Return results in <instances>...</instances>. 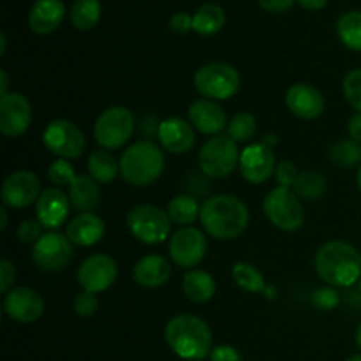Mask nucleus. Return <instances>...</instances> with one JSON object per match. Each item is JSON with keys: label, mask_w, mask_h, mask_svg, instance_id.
Returning a JSON list of instances; mask_svg holds the SVG:
<instances>
[{"label": "nucleus", "mask_w": 361, "mask_h": 361, "mask_svg": "<svg viewBox=\"0 0 361 361\" xmlns=\"http://www.w3.org/2000/svg\"><path fill=\"white\" fill-rule=\"evenodd\" d=\"M314 267L331 288H351L361 279V254L349 242L330 240L317 249Z\"/></svg>", "instance_id": "1"}, {"label": "nucleus", "mask_w": 361, "mask_h": 361, "mask_svg": "<svg viewBox=\"0 0 361 361\" xmlns=\"http://www.w3.org/2000/svg\"><path fill=\"white\" fill-rule=\"evenodd\" d=\"M249 219L247 204L229 194L212 196L201 204V226L215 240H233L240 236L249 226Z\"/></svg>", "instance_id": "2"}, {"label": "nucleus", "mask_w": 361, "mask_h": 361, "mask_svg": "<svg viewBox=\"0 0 361 361\" xmlns=\"http://www.w3.org/2000/svg\"><path fill=\"white\" fill-rule=\"evenodd\" d=\"M164 341L176 356L187 361H201L212 353L210 326L192 314H180L169 319Z\"/></svg>", "instance_id": "3"}, {"label": "nucleus", "mask_w": 361, "mask_h": 361, "mask_svg": "<svg viewBox=\"0 0 361 361\" xmlns=\"http://www.w3.org/2000/svg\"><path fill=\"white\" fill-rule=\"evenodd\" d=\"M162 148L150 140L129 145L120 157V176L133 187H147L157 182L164 171Z\"/></svg>", "instance_id": "4"}, {"label": "nucleus", "mask_w": 361, "mask_h": 361, "mask_svg": "<svg viewBox=\"0 0 361 361\" xmlns=\"http://www.w3.org/2000/svg\"><path fill=\"white\" fill-rule=\"evenodd\" d=\"M242 85L240 73L224 62H210L194 73V88L210 101H228L235 97Z\"/></svg>", "instance_id": "5"}, {"label": "nucleus", "mask_w": 361, "mask_h": 361, "mask_svg": "<svg viewBox=\"0 0 361 361\" xmlns=\"http://www.w3.org/2000/svg\"><path fill=\"white\" fill-rule=\"evenodd\" d=\"M127 229L137 242L145 245H159L169 238L171 219L168 210L157 204H137L127 214Z\"/></svg>", "instance_id": "6"}, {"label": "nucleus", "mask_w": 361, "mask_h": 361, "mask_svg": "<svg viewBox=\"0 0 361 361\" xmlns=\"http://www.w3.org/2000/svg\"><path fill=\"white\" fill-rule=\"evenodd\" d=\"M242 152L238 150V143L229 136H214L201 147L197 155V164L201 173L208 178H226L240 166Z\"/></svg>", "instance_id": "7"}, {"label": "nucleus", "mask_w": 361, "mask_h": 361, "mask_svg": "<svg viewBox=\"0 0 361 361\" xmlns=\"http://www.w3.org/2000/svg\"><path fill=\"white\" fill-rule=\"evenodd\" d=\"M136 120L126 106H111L95 120L94 140L104 150H118L133 137Z\"/></svg>", "instance_id": "8"}, {"label": "nucleus", "mask_w": 361, "mask_h": 361, "mask_svg": "<svg viewBox=\"0 0 361 361\" xmlns=\"http://www.w3.org/2000/svg\"><path fill=\"white\" fill-rule=\"evenodd\" d=\"M263 212L275 228L286 233L298 231L305 221L302 200L296 196L295 190L286 187H275L264 196Z\"/></svg>", "instance_id": "9"}, {"label": "nucleus", "mask_w": 361, "mask_h": 361, "mask_svg": "<svg viewBox=\"0 0 361 361\" xmlns=\"http://www.w3.org/2000/svg\"><path fill=\"white\" fill-rule=\"evenodd\" d=\"M42 143L56 159H78L87 148V140L80 127L66 118H56L46 126Z\"/></svg>", "instance_id": "10"}, {"label": "nucleus", "mask_w": 361, "mask_h": 361, "mask_svg": "<svg viewBox=\"0 0 361 361\" xmlns=\"http://www.w3.org/2000/svg\"><path fill=\"white\" fill-rule=\"evenodd\" d=\"M207 250V236L201 229L194 228V226L180 228L178 231L173 233L168 243V252L171 261L178 267L185 268V270H194L204 259Z\"/></svg>", "instance_id": "11"}, {"label": "nucleus", "mask_w": 361, "mask_h": 361, "mask_svg": "<svg viewBox=\"0 0 361 361\" xmlns=\"http://www.w3.org/2000/svg\"><path fill=\"white\" fill-rule=\"evenodd\" d=\"M74 256V245L66 233L48 231L32 249V259L42 271H60Z\"/></svg>", "instance_id": "12"}, {"label": "nucleus", "mask_w": 361, "mask_h": 361, "mask_svg": "<svg viewBox=\"0 0 361 361\" xmlns=\"http://www.w3.org/2000/svg\"><path fill=\"white\" fill-rule=\"evenodd\" d=\"M118 277V264L108 254H92L78 268V284L83 291L99 295L111 288Z\"/></svg>", "instance_id": "13"}, {"label": "nucleus", "mask_w": 361, "mask_h": 361, "mask_svg": "<svg viewBox=\"0 0 361 361\" xmlns=\"http://www.w3.org/2000/svg\"><path fill=\"white\" fill-rule=\"evenodd\" d=\"M41 192V180L37 178V175L27 169H20V171L11 173L4 180L0 197H2L4 207L21 210V208L30 207L32 203H37Z\"/></svg>", "instance_id": "14"}, {"label": "nucleus", "mask_w": 361, "mask_h": 361, "mask_svg": "<svg viewBox=\"0 0 361 361\" xmlns=\"http://www.w3.org/2000/svg\"><path fill=\"white\" fill-rule=\"evenodd\" d=\"M4 314L14 323L32 324L44 314V300L35 289L20 286L4 295Z\"/></svg>", "instance_id": "15"}, {"label": "nucleus", "mask_w": 361, "mask_h": 361, "mask_svg": "<svg viewBox=\"0 0 361 361\" xmlns=\"http://www.w3.org/2000/svg\"><path fill=\"white\" fill-rule=\"evenodd\" d=\"M32 104L20 92H9L0 97V133L6 137H18L30 127Z\"/></svg>", "instance_id": "16"}, {"label": "nucleus", "mask_w": 361, "mask_h": 361, "mask_svg": "<svg viewBox=\"0 0 361 361\" xmlns=\"http://www.w3.org/2000/svg\"><path fill=\"white\" fill-rule=\"evenodd\" d=\"M277 168L274 148L264 145L263 141L252 143L242 150L240 157V173L243 178L254 185H261L267 182Z\"/></svg>", "instance_id": "17"}, {"label": "nucleus", "mask_w": 361, "mask_h": 361, "mask_svg": "<svg viewBox=\"0 0 361 361\" xmlns=\"http://www.w3.org/2000/svg\"><path fill=\"white\" fill-rule=\"evenodd\" d=\"M71 201L66 192H62L56 187L44 189L35 203V215L41 222L42 228L49 231H56L62 224H66L69 217Z\"/></svg>", "instance_id": "18"}, {"label": "nucleus", "mask_w": 361, "mask_h": 361, "mask_svg": "<svg viewBox=\"0 0 361 361\" xmlns=\"http://www.w3.org/2000/svg\"><path fill=\"white\" fill-rule=\"evenodd\" d=\"M157 137L166 152L183 155L192 150L194 143H196V129L187 120L180 118V116H171L159 123Z\"/></svg>", "instance_id": "19"}, {"label": "nucleus", "mask_w": 361, "mask_h": 361, "mask_svg": "<svg viewBox=\"0 0 361 361\" xmlns=\"http://www.w3.org/2000/svg\"><path fill=\"white\" fill-rule=\"evenodd\" d=\"M289 111L302 120H316L324 113L323 94L309 83H295L286 94Z\"/></svg>", "instance_id": "20"}, {"label": "nucleus", "mask_w": 361, "mask_h": 361, "mask_svg": "<svg viewBox=\"0 0 361 361\" xmlns=\"http://www.w3.org/2000/svg\"><path fill=\"white\" fill-rule=\"evenodd\" d=\"M189 122L194 129L207 136H219L228 129V116L219 102L210 99H197L189 108Z\"/></svg>", "instance_id": "21"}, {"label": "nucleus", "mask_w": 361, "mask_h": 361, "mask_svg": "<svg viewBox=\"0 0 361 361\" xmlns=\"http://www.w3.org/2000/svg\"><path fill=\"white\" fill-rule=\"evenodd\" d=\"M106 233V224L97 214L87 212L78 214L66 226V235L74 247H92L102 240Z\"/></svg>", "instance_id": "22"}, {"label": "nucleus", "mask_w": 361, "mask_h": 361, "mask_svg": "<svg viewBox=\"0 0 361 361\" xmlns=\"http://www.w3.org/2000/svg\"><path fill=\"white\" fill-rule=\"evenodd\" d=\"M66 18V4L62 0H35L28 13V27L34 34H53Z\"/></svg>", "instance_id": "23"}, {"label": "nucleus", "mask_w": 361, "mask_h": 361, "mask_svg": "<svg viewBox=\"0 0 361 361\" xmlns=\"http://www.w3.org/2000/svg\"><path fill=\"white\" fill-rule=\"evenodd\" d=\"M133 277L145 289L161 288L171 277V264L161 254H148L134 264Z\"/></svg>", "instance_id": "24"}, {"label": "nucleus", "mask_w": 361, "mask_h": 361, "mask_svg": "<svg viewBox=\"0 0 361 361\" xmlns=\"http://www.w3.org/2000/svg\"><path fill=\"white\" fill-rule=\"evenodd\" d=\"M71 207L80 214L94 212L101 203V187L90 175H78L69 187Z\"/></svg>", "instance_id": "25"}, {"label": "nucleus", "mask_w": 361, "mask_h": 361, "mask_svg": "<svg viewBox=\"0 0 361 361\" xmlns=\"http://www.w3.org/2000/svg\"><path fill=\"white\" fill-rule=\"evenodd\" d=\"M183 295L194 303H207L215 295V279L204 270H189L183 275Z\"/></svg>", "instance_id": "26"}, {"label": "nucleus", "mask_w": 361, "mask_h": 361, "mask_svg": "<svg viewBox=\"0 0 361 361\" xmlns=\"http://www.w3.org/2000/svg\"><path fill=\"white\" fill-rule=\"evenodd\" d=\"M88 175L99 183V185H108L116 180L120 175V161H116L115 155L109 150H95L88 157Z\"/></svg>", "instance_id": "27"}, {"label": "nucleus", "mask_w": 361, "mask_h": 361, "mask_svg": "<svg viewBox=\"0 0 361 361\" xmlns=\"http://www.w3.org/2000/svg\"><path fill=\"white\" fill-rule=\"evenodd\" d=\"M226 25V11L219 4H204L194 13L192 30L200 35H215Z\"/></svg>", "instance_id": "28"}, {"label": "nucleus", "mask_w": 361, "mask_h": 361, "mask_svg": "<svg viewBox=\"0 0 361 361\" xmlns=\"http://www.w3.org/2000/svg\"><path fill=\"white\" fill-rule=\"evenodd\" d=\"M168 214L175 224H180L182 228L194 224L201 215V204L190 194H176L169 200L168 203Z\"/></svg>", "instance_id": "29"}, {"label": "nucleus", "mask_w": 361, "mask_h": 361, "mask_svg": "<svg viewBox=\"0 0 361 361\" xmlns=\"http://www.w3.org/2000/svg\"><path fill=\"white\" fill-rule=\"evenodd\" d=\"M337 35L345 48L361 51V11H349L338 18Z\"/></svg>", "instance_id": "30"}, {"label": "nucleus", "mask_w": 361, "mask_h": 361, "mask_svg": "<svg viewBox=\"0 0 361 361\" xmlns=\"http://www.w3.org/2000/svg\"><path fill=\"white\" fill-rule=\"evenodd\" d=\"M102 7L99 0H76L71 7V23L78 30H90L101 20Z\"/></svg>", "instance_id": "31"}, {"label": "nucleus", "mask_w": 361, "mask_h": 361, "mask_svg": "<svg viewBox=\"0 0 361 361\" xmlns=\"http://www.w3.org/2000/svg\"><path fill=\"white\" fill-rule=\"evenodd\" d=\"M233 281L240 289L247 293H267L264 275L250 263H236L231 270Z\"/></svg>", "instance_id": "32"}, {"label": "nucleus", "mask_w": 361, "mask_h": 361, "mask_svg": "<svg viewBox=\"0 0 361 361\" xmlns=\"http://www.w3.org/2000/svg\"><path fill=\"white\" fill-rule=\"evenodd\" d=\"M293 190H295L300 200L316 201L326 192V178L319 171H303L300 173Z\"/></svg>", "instance_id": "33"}, {"label": "nucleus", "mask_w": 361, "mask_h": 361, "mask_svg": "<svg viewBox=\"0 0 361 361\" xmlns=\"http://www.w3.org/2000/svg\"><path fill=\"white\" fill-rule=\"evenodd\" d=\"M330 161L341 168H353L361 164V143L351 140H338L330 148Z\"/></svg>", "instance_id": "34"}, {"label": "nucleus", "mask_w": 361, "mask_h": 361, "mask_svg": "<svg viewBox=\"0 0 361 361\" xmlns=\"http://www.w3.org/2000/svg\"><path fill=\"white\" fill-rule=\"evenodd\" d=\"M257 129V122L252 113L238 111L228 123V136L236 143H249Z\"/></svg>", "instance_id": "35"}, {"label": "nucleus", "mask_w": 361, "mask_h": 361, "mask_svg": "<svg viewBox=\"0 0 361 361\" xmlns=\"http://www.w3.org/2000/svg\"><path fill=\"white\" fill-rule=\"evenodd\" d=\"M48 178L53 185L56 187H71V183L78 178L76 171H74L73 164L67 159H56L49 164L48 169Z\"/></svg>", "instance_id": "36"}, {"label": "nucleus", "mask_w": 361, "mask_h": 361, "mask_svg": "<svg viewBox=\"0 0 361 361\" xmlns=\"http://www.w3.org/2000/svg\"><path fill=\"white\" fill-rule=\"evenodd\" d=\"M344 97L356 111L361 113V69H353L342 81Z\"/></svg>", "instance_id": "37"}, {"label": "nucleus", "mask_w": 361, "mask_h": 361, "mask_svg": "<svg viewBox=\"0 0 361 361\" xmlns=\"http://www.w3.org/2000/svg\"><path fill=\"white\" fill-rule=\"evenodd\" d=\"M338 302H341V296H338L337 288H331V286H323V288L316 289L312 295V305L323 312L337 309Z\"/></svg>", "instance_id": "38"}, {"label": "nucleus", "mask_w": 361, "mask_h": 361, "mask_svg": "<svg viewBox=\"0 0 361 361\" xmlns=\"http://www.w3.org/2000/svg\"><path fill=\"white\" fill-rule=\"evenodd\" d=\"M274 176H275V180H277V187L295 189L296 180H298V176H300V171H298V168H296L295 162L284 159V161L277 162V168H275Z\"/></svg>", "instance_id": "39"}, {"label": "nucleus", "mask_w": 361, "mask_h": 361, "mask_svg": "<svg viewBox=\"0 0 361 361\" xmlns=\"http://www.w3.org/2000/svg\"><path fill=\"white\" fill-rule=\"evenodd\" d=\"M18 240L25 245H35L42 236V224L37 219H25L16 229Z\"/></svg>", "instance_id": "40"}, {"label": "nucleus", "mask_w": 361, "mask_h": 361, "mask_svg": "<svg viewBox=\"0 0 361 361\" xmlns=\"http://www.w3.org/2000/svg\"><path fill=\"white\" fill-rule=\"evenodd\" d=\"M99 309V298L95 293L81 291L74 298V312L80 317H92Z\"/></svg>", "instance_id": "41"}, {"label": "nucleus", "mask_w": 361, "mask_h": 361, "mask_svg": "<svg viewBox=\"0 0 361 361\" xmlns=\"http://www.w3.org/2000/svg\"><path fill=\"white\" fill-rule=\"evenodd\" d=\"M16 275V267H14L13 261H9L7 257L0 259V291H2L4 295L14 288Z\"/></svg>", "instance_id": "42"}, {"label": "nucleus", "mask_w": 361, "mask_h": 361, "mask_svg": "<svg viewBox=\"0 0 361 361\" xmlns=\"http://www.w3.org/2000/svg\"><path fill=\"white\" fill-rule=\"evenodd\" d=\"M210 361H242V355L233 345H217L212 349Z\"/></svg>", "instance_id": "43"}, {"label": "nucleus", "mask_w": 361, "mask_h": 361, "mask_svg": "<svg viewBox=\"0 0 361 361\" xmlns=\"http://www.w3.org/2000/svg\"><path fill=\"white\" fill-rule=\"evenodd\" d=\"M169 28L175 34H187L189 30H192V16H189L187 13H175L169 20Z\"/></svg>", "instance_id": "44"}, {"label": "nucleus", "mask_w": 361, "mask_h": 361, "mask_svg": "<svg viewBox=\"0 0 361 361\" xmlns=\"http://www.w3.org/2000/svg\"><path fill=\"white\" fill-rule=\"evenodd\" d=\"M257 2L268 13H284V11L291 9L295 0H257Z\"/></svg>", "instance_id": "45"}, {"label": "nucleus", "mask_w": 361, "mask_h": 361, "mask_svg": "<svg viewBox=\"0 0 361 361\" xmlns=\"http://www.w3.org/2000/svg\"><path fill=\"white\" fill-rule=\"evenodd\" d=\"M348 133L351 140L361 143V113H356V115H353L351 118H349Z\"/></svg>", "instance_id": "46"}, {"label": "nucleus", "mask_w": 361, "mask_h": 361, "mask_svg": "<svg viewBox=\"0 0 361 361\" xmlns=\"http://www.w3.org/2000/svg\"><path fill=\"white\" fill-rule=\"evenodd\" d=\"M300 6L307 11H319L328 4V0H298Z\"/></svg>", "instance_id": "47"}, {"label": "nucleus", "mask_w": 361, "mask_h": 361, "mask_svg": "<svg viewBox=\"0 0 361 361\" xmlns=\"http://www.w3.org/2000/svg\"><path fill=\"white\" fill-rule=\"evenodd\" d=\"M9 94V76H7L6 71H0V97L2 95Z\"/></svg>", "instance_id": "48"}, {"label": "nucleus", "mask_w": 361, "mask_h": 361, "mask_svg": "<svg viewBox=\"0 0 361 361\" xmlns=\"http://www.w3.org/2000/svg\"><path fill=\"white\" fill-rule=\"evenodd\" d=\"M261 141H263V143L264 145H268V147H271V148H275V147H277V136H275V134H264V136H263V140H261Z\"/></svg>", "instance_id": "49"}, {"label": "nucleus", "mask_w": 361, "mask_h": 361, "mask_svg": "<svg viewBox=\"0 0 361 361\" xmlns=\"http://www.w3.org/2000/svg\"><path fill=\"white\" fill-rule=\"evenodd\" d=\"M0 215H2V224H0V231H6L7 229V222H9V217H7V207L0 208Z\"/></svg>", "instance_id": "50"}, {"label": "nucleus", "mask_w": 361, "mask_h": 361, "mask_svg": "<svg viewBox=\"0 0 361 361\" xmlns=\"http://www.w3.org/2000/svg\"><path fill=\"white\" fill-rule=\"evenodd\" d=\"M6 49H7V37L6 34H0V55H6Z\"/></svg>", "instance_id": "51"}, {"label": "nucleus", "mask_w": 361, "mask_h": 361, "mask_svg": "<svg viewBox=\"0 0 361 361\" xmlns=\"http://www.w3.org/2000/svg\"><path fill=\"white\" fill-rule=\"evenodd\" d=\"M356 345H358V349L361 351V323L356 328Z\"/></svg>", "instance_id": "52"}, {"label": "nucleus", "mask_w": 361, "mask_h": 361, "mask_svg": "<svg viewBox=\"0 0 361 361\" xmlns=\"http://www.w3.org/2000/svg\"><path fill=\"white\" fill-rule=\"evenodd\" d=\"M356 180H358V189H360V192H361V164H360V168H358V175H356Z\"/></svg>", "instance_id": "53"}, {"label": "nucleus", "mask_w": 361, "mask_h": 361, "mask_svg": "<svg viewBox=\"0 0 361 361\" xmlns=\"http://www.w3.org/2000/svg\"><path fill=\"white\" fill-rule=\"evenodd\" d=\"M345 361H361V355H353V356H349L348 360Z\"/></svg>", "instance_id": "54"}, {"label": "nucleus", "mask_w": 361, "mask_h": 361, "mask_svg": "<svg viewBox=\"0 0 361 361\" xmlns=\"http://www.w3.org/2000/svg\"><path fill=\"white\" fill-rule=\"evenodd\" d=\"M360 295H361V279H360Z\"/></svg>", "instance_id": "55"}]
</instances>
